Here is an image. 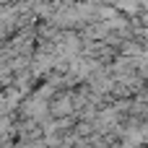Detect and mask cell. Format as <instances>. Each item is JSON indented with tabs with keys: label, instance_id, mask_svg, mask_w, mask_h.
<instances>
[]
</instances>
